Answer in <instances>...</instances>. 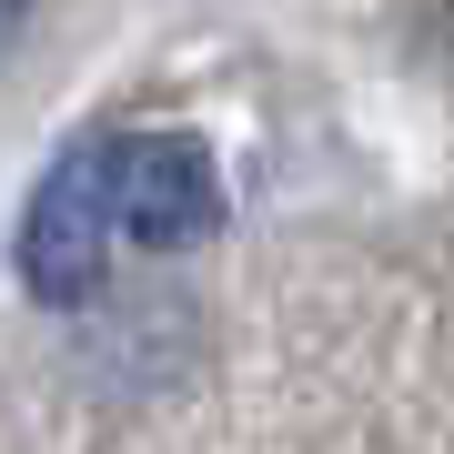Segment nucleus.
<instances>
[{
    "instance_id": "nucleus-2",
    "label": "nucleus",
    "mask_w": 454,
    "mask_h": 454,
    "mask_svg": "<svg viewBox=\"0 0 454 454\" xmlns=\"http://www.w3.org/2000/svg\"><path fill=\"white\" fill-rule=\"evenodd\" d=\"M112 212H121V243H142V253L212 243L223 232V162H212V142L202 131H121Z\"/></svg>"
},
{
    "instance_id": "nucleus-1",
    "label": "nucleus",
    "mask_w": 454,
    "mask_h": 454,
    "mask_svg": "<svg viewBox=\"0 0 454 454\" xmlns=\"http://www.w3.org/2000/svg\"><path fill=\"white\" fill-rule=\"evenodd\" d=\"M112 162H121V142H71L61 162L41 172L31 212H20V293L51 303V313H82L91 293L112 283V253H121Z\"/></svg>"
},
{
    "instance_id": "nucleus-3",
    "label": "nucleus",
    "mask_w": 454,
    "mask_h": 454,
    "mask_svg": "<svg viewBox=\"0 0 454 454\" xmlns=\"http://www.w3.org/2000/svg\"><path fill=\"white\" fill-rule=\"evenodd\" d=\"M20 31H31V0H0V51H11Z\"/></svg>"
}]
</instances>
